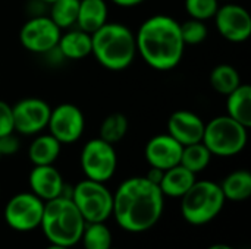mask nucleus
I'll return each instance as SVG.
<instances>
[{
	"label": "nucleus",
	"instance_id": "obj_1",
	"mask_svg": "<svg viewBox=\"0 0 251 249\" xmlns=\"http://www.w3.org/2000/svg\"><path fill=\"white\" fill-rule=\"evenodd\" d=\"M165 197L159 185L146 176L125 179L113 194L112 216L129 233H143L157 225L163 214Z\"/></svg>",
	"mask_w": 251,
	"mask_h": 249
},
{
	"label": "nucleus",
	"instance_id": "obj_2",
	"mask_svg": "<svg viewBox=\"0 0 251 249\" xmlns=\"http://www.w3.org/2000/svg\"><path fill=\"white\" fill-rule=\"evenodd\" d=\"M137 54L151 68L160 72L175 69L185 51L181 26L169 15L147 18L135 32Z\"/></svg>",
	"mask_w": 251,
	"mask_h": 249
},
{
	"label": "nucleus",
	"instance_id": "obj_3",
	"mask_svg": "<svg viewBox=\"0 0 251 249\" xmlns=\"http://www.w3.org/2000/svg\"><path fill=\"white\" fill-rule=\"evenodd\" d=\"M91 54L107 70H125L137 57L135 34L124 23L107 21L91 34Z\"/></svg>",
	"mask_w": 251,
	"mask_h": 249
},
{
	"label": "nucleus",
	"instance_id": "obj_4",
	"mask_svg": "<svg viewBox=\"0 0 251 249\" xmlns=\"http://www.w3.org/2000/svg\"><path fill=\"white\" fill-rule=\"evenodd\" d=\"M40 227L50 244L72 248L81 241L85 220L72 198L60 195L44 203Z\"/></svg>",
	"mask_w": 251,
	"mask_h": 249
},
{
	"label": "nucleus",
	"instance_id": "obj_5",
	"mask_svg": "<svg viewBox=\"0 0 251 249\" xmlns=\"http://www.w3.org/2000/svg\"><path fill=\"white\" fill-rule=\"evenodd\" d=\"M179 200L182 217L193 226L213 222L221 214L226 201L221 185L212 181H196Z\"/></svg>",
	"mask_w": 251,
	"mask_h": 249
},
{
	"label": "nucleus",
	"instance_id": "obj_6",
	"mask_svg": "<svg viewBox=\"0 0 251 249\" xmlns=\"http://www.w3.org/2000/svg\"><path fill=\"white\" fill-rule=\"evenodd\" d=\"M249 141V128L234 120L228 114L216 116L204 125L201 142L212 156L234 157L240 154Z\"/></svg>",
	"mask_w": 251,
	"mask_h": 249
},
{
	"label": "nucleus",
	"instance_id": "obj_7",
	"mask_svg": "<svg viewBox=\"0 0 251 249\" xmlns=\"http://www.w3.org/2000/svg\"><path fill=\"white\" fill-rule=\"evenodd\" d=\"M71 198L85 223H106L112 216L113 194L103 182L85 178L72 188Z\"/></svg>",
	"mask_w": 251,
	"mask_h": 249
},
{
	"label": "nucleus",
	"instance_id": "obj_8",
	"mask_svg": "<svg viewBox=\"0 0 251 249\" xmlns=\"http://www.w3.org/2000/svg\"><path fill=\"white\" fill-rule=\"evenodd\" d=\"M79 164L87 179L106 183L113 178L118 167L116 150L101 138H93L82 147Z\"/></svg>",
	"mask_w": 251,
	"mask_h": 249
},
{
	"label": "nucleus",
	"instance_id": "obj_9",
	"mask_svg": "<svg viewBox=\"0 0 251 249\" xmlns=\"http://www.w3.org/2000/svg\"><path fill=\"white\" fill-rule=\"evenodd\" d=\"M44 201L32 192H19L13 195L4 207V220L16 232H31L40 227L43 219Z\"/></svg>",
	"mask_w": 251,
	"mask_h": 249
},
{
	"label": "nucleus",
	"instance_id": "obj_10",
	"mask_svg": "<svg viewBox=\"0 0 251 249\" xmlns=\"http://www.w3.org/2000/svg\"><path fill=\"white\" fill-rule=\"evenodd\" d=\"M62 29L50 19V16L38 15L28 19L21 31L19 41L22 47L35 54H49L56 50Z\"/></svg>",
	"mask_w": 251,
	"mask_h": 249
},
{
	"label": "nucleus",
	"instance_id": "obj_11",
	"mask_svg": "<svg viewBox=\"0 0 251 249\" xmlns=\"http://www.w3.org/2000/svg\"><path fill=\"white\" fill-rule=\"evenodd\" d=\"M49 134L53 135L62 145L76 142L85 129V117L82 110L72 103H62L51 109L49 123Z\"/></svg>",
	"mask_w": 251,
	"mask_h": 249
},
{
	"label": "nucleus",
	"instance_id": "obj_12",
	"mask_svg": "<svg viewBox=\"0 0 251 249\" xmlns=\"http://www.w3.org/2000/svg\"><path fill=\"white\" fill-rule=\"evenodd\" d=\"M12 110L15 132L31 136L38 135L47 128L51 107L38 97H28L13 104Z\"/></svg>",
	"mask_w": 251,
	"mask_h": 249
},
{
	"label": "nucleus",
	"instance_id": "obj_13",
	"mask_svg": "<svg viewBox=\"0 0 251 249\" xmlns=\"http://www.w3.org/2000/svg\"><path fill=\"white\" fill-rule=\"evenodd\" d=\"M219 34L229 43H244L251 35L250 12L237 3L219 6L213 16Z\"/></svg>",
	"mask_w": 251,
	"mask_h": 249
},
{
	"label": "nucleus",
	"instance_id": "obj_14",
	"mask_svg": "<svg viewBox=\"0 0 251 249\" xmlns=\"http://www.w3.org/2000/svg\"><path fill=\"white\" fill-rule=\"evenodd\" d=\"M182 145L174 139L169 134H160L153 136L144 148V157L150 167L168 170L181 161Z\"/></svg>",
	"mask_w": 251,
	"mask_h": 249
},
{
	"label": "nucleus",
	"instance_id": "obj_15",
	"mask_svg": "<svg viewBox=\"0 0 251 249\" xmlns=\"http://www.w3.org/2000/svg\"><path fill=\"white\" fill-rule=\"evenodd\" d=\"M204 120L190 110H176L168 119V134L182 147L201 142Z\"/></svg>",
	"mask_w": 251,
	"mask_h": 249
},
{
	"label": "nucleus",
	"instance_id": "obj_16",
	"mask_svg": "<svg viewBox=\"0 0 251 249\" xmlns=\"http://www.w3.org/2000/svg\"><path fill=\"white\" fill-rule=\"evenodd\" d=\"M28 183L31 192L40 200L50 201L60 195H65V182L60 172L53 166H34L28 176Z\"/></svg>",
	"mask_w": 251,
	"mask_h": 249
},
{
	"label": "nucleus",
	"instance_id": "obj_17",
	"mask_svg": "<svg viewBox=\"0 0 251 249\" xmlns=\"http://www.w3.org/2000/svg\"><path fill=\"white\" fill-rule=\"evenodd\" d=\"M59 53L69 60H81L91 54V34L76 28L60 34L57 47Z\"/></svg>",
	"mask_w": 251,
	"mask_h": 249
},
{
	"label": "nucleus",
	"instance_id": "obj_18",
	"mask_svg": "<svg viewBox=\"0 0 251 249\" xmlns=\"http://www.w3.org/2000/svg\"><path fill=\"white\" fill-rule=\"evenodd\" d=\"M197 179L193 172H190L188 169H185L181 164H176L163 172L159 188H160L163 197L181 198L194 185Z\"/></svg>",
	"mask_w": 251,
	"mask_h": 249
},
{
	"label": "nucleus",
	"instance_id": "obj_19",
	"mask_svg": "<svg viewBox=\"0 0 251 249\" xmlns=\"http://www.w3.org/2000/svg\"><path fill=\"white\" fill-rule=\"evenodd\" d=\"M109 7L106 0H79L76 23L79 29L93 34L107 22Z\"/></svg>",
	"mask_w": 251,
	"mask_h": 249
},
{
	"label": "nucleus",
	"instance_id": "obj_20",
	"mask_svg": "<svg viewBox=\"0 0 251 249\" xmlns=\"http://www.w3.org/2000/svg\"><path fill=\"white\" fill-rule=\"evenodd\" d=\"M226 114L240 122L246 128H251V87L240 84L226 95Z\"/></svg>",
	"mask_w": 251,
	"mask_h": 249
},
{
	"label": "nucleus",
	"instance_id": "obj_21",
	"mask_svg": "<svg viewBox=\"0 0 251 249\" xmlns=\"http://www.w3.org/2000/svg\"><path fill=\"white\" fill-rule=\"evenodd\" d=\"M62 150V144L50 134H38L28 148V157L34 166L53 164Z\"/></svg>",
	"mask_w": 251,
	"mask_h": 249
},
{
	"label": "nucleus",
	"instance_id": "obj_22",
	"mask_svg": "<svg viewBox=\"0 0 251 249\" xmlns=\"http://www.w3.org/2000/svg\"><path fill=\"white\" fill-rule=\"evenodd\" d=\"M225 200L240 203L251 197V173L249 170H235L221 183Z\"/></svg>",
	"mask_w": 251,
	"mask_h": 249
},
{
	"label": "nucleus",
	"instance_id": "obj_23",
	"mask_svg": "<svg viewBox=\"0 0 251 249\" xmlns=\"http://www.w3.org/2000/svg\"><path fill=\"white\" fill-rule=\"evenodd\" d=\"M209 81H210L212 88L216 92H219L222 95H228L237 87H240L241 76L234 66L222 63V65H218L212 69Z\"/></svg>",
	"mask_w": 251,
	"mask_h": 249
},
{
	"label": "nucleus",
	"instance_id": "obj_24",
	"mask_svg": "<svg viewBox=\"0 0 251 249\" xmlns=\"http://www.w3.org/2000/svg\"><path fill=\"white\" fill-rule=\"evenodd\" d=\"M212 153L207 150V147L203 142H196L191 145H185L182 148V156L179 164L193 172L194 175L203 172L207 169L212 160Z\"/></svg>",
	"mask_w": 251,
	"mask_h": 249
},
{
	"label": "nucleus",
	"instance_id": "obj_25",
	"mask_svg": "<svg viewBox=\"0 0 251 249\" xmlns=\"http://www.w3.org/2000/svg\"><path fill=\"white\" fill-rule=\"evenodd\" d=\"M128 119L125 114L122 113H110L109 116L104 117V120L100 125V135L99 138H101L103 141L115 145L118 142H121L126 134H128Z\"/></svg>",
	"mask_w": 251,
	"mask_h": 249
},
{
	"label": "nucleus",
	"instance_id": "obj_26",
	"mask_svg": "<svg viewBox=\"0 0 251 249\" xmlns=\"http://www.w3.org/2000/svg\"><path fill=\"white\" fill-rule=\"evenodd\" d=\"M79 0H56L50 4V19L60 28L69 29L76 23Z\"/></svg>",
	"mask_w": 251,
	"mask_h": 249
},
{
	"label": "nucleus",
	"instance_id": "obj_27",
	"mask_svg": "<svg viewBox=\"0 0 251 249\" xmlns=\"http://www.w3.org/2000/svg\"><path fill=\"white\" fill-rule=\"evenodd\" d=\"M79 242L84 249H110L113 238L104 223H85Z\"/></svg>",
	"mask_w": 251,
	"mask_h": 249
},
{
	"label": "nucleus",
	"instance_id": "obj_28",
	"mask_svg": "<svg viewBox=\"0 0 251 249\" xmlns=\"http://www.w3.org/2000/svg\"><path fill=\"white\" fill-rule=\"evenodd\" d=\"M179 26H181V35H182L185 45H197V44H201L207 38L209 29L204 21L190 18L184 23H179Z\"/></svg>",
	"mask_w": 251,
	"mask_h": 249
},
{
	"label": "nucleus",
	"instance_id": "obj_29",
	"mask_svg": "<svg viewBox=\"0 0 251 249\" xmlns=\"http://www.w3.org/2000/svg\"><path fill=\"white\" fill-rule=\"evenodd\" d=\"M184 4L190 18L204 22L212 19L219 9V0H185Z\"/></svg>",
	"mask_w": 251,
	"mask_h": 249
},
{
	"label": "nucleus",
	"instance_id": "obj_30",
	"mask_svg": "<svg viewBox=\"0 0 251 249\" xmlns=\"http://www.w3.org/2000/svg\"><path fill=\"white\" fill-rule=\"evenodd\" d=\"M15 132L13 125V110L12 106L3 100H0V138Z\"/></svg>",
	"mask_w": 251,
	"mask_h": 249
},
{
	"label": "nucleus",
	"instance_id": "obj_31",
	"mask_svg": "<svg viewBox=\"0 0 251 249\" xmlns=\"http://www.w3.org/2000/svg\"><path fill=\"white\" fill-rule=\"evenodd\" d=\"M19 151V139L15 135V132L4 135L0 138V154L3 156H13Z\"/></svg>",
	"mask_w": 251,
	"mask_h": 249
},
{
	"label": "nucleus",
	"instance_id": "obj_32",
	"mask_svg": "<svg viewBox=\"0 0 251 249\" xmlns=\"http://www.w3.org/2000/svg\"><path fill=\"white\" fill-rule=\"evenodd\" d=\"M162 176H163V170H160V169H156V167H150L149 173L146 175V178H147L150 182L156 183V185H159V183H160V181H162Z\"/></svg>",
	"mask_w": 251,
	"mask_h": 249
},
{
	"label": "nucleus",
	"instance_id": "obj_33",
	"mask_svg": "<svg viewBox=\"0 0 251 249\" xmlns=\"http://www.w3.org/2000/svg\"><path fill=\"white\" fill-rule=\"evenodd\" d=\"M110 1L116 6H121V7H134V6L141 4L146 0H110Z\"/></svg>",
	"mask_w": 251,
	"mask_h": 249
},
{
	"label": "nucleus",
	"instance_id": "obj_34",
	"mask_svg": "<svg viewBox=\"0 0 251 249\" xmlns=\"http://www.w3.org/2000/svg\"><path fill=\"white\" fill-rule=\"evenodd\" d=\"M207 249H234V248H232V247H229V245H226V244H215V245L209 247Z\"/></svg>",
	"mask_w": 251,
	"mask_h": 249
},
{
	"label": "nucleus",
	"instance_id": "obj_35",
	"mask_svg": "<svg viewBox=\"0 0 251 249\" xmlns=\"http://www.w3.org/2000/svg\"><path fill=\"white\" fill-rule=\"evenodd\" d=\"M46 249H71V248H66V247H60V245H53V244H50V245H49Z\"/></svg>",
	"mask_w": 251,
	"mask_h": 249
},
{
	"label": "nucleus",
	"instance_id": "obj_36",
	"mask_svg": "<svg viewBox=\"0 0 251 249\" xmlns=\"http://www.w3.org/2000/svg\"><path fill=\"white\" fill-rule=\"evenodd\" d=\"M38 1L46 3V4H51V3H53V1H56V0H38Z\"/></svg>",
	"mask_w": 251,
	"mask_h": 249
},
{
	"label": "nucleus",
	"instance_id": "obj_37",
	"mask_svg": "<svg viewBox=\"0 0 251 249\" xmlns=\"http://www.w3.org/2000/svg\"><path fill=\"white\" fill-rule=\"evenodd\" d=\"M110 249H118V248H113V247H112V248H110Z\"/></svg>",
	"mask_w": 251,
	"mask_h": 249
},
{
	"label": "nucleus",
	"instance_id": "obj_38",
	"mask_svg": "<svg viewBox=\"0 0 251 249\" xmlns=\"http://www.w3.org/2000/svg\"><path fill=\"white\" fill-rule=\"evenodd\" d=\"M0 158H1V154H0Z\"/></svg>",
	"mask_w": 251,
	"mask_h": 249
}]
</instances>
